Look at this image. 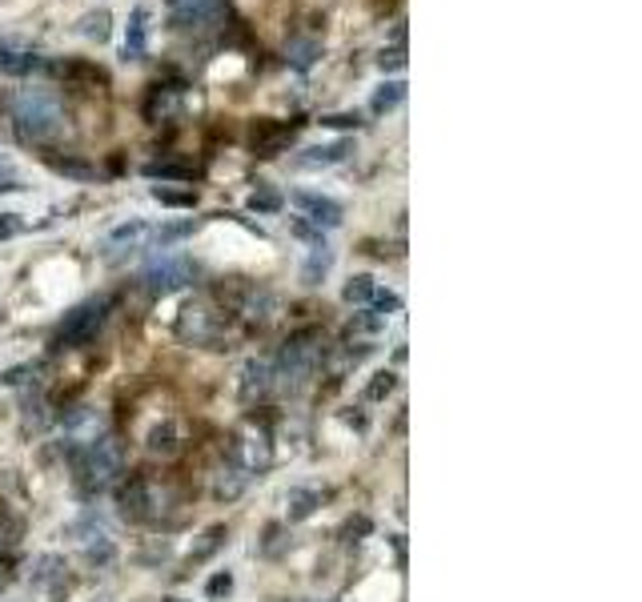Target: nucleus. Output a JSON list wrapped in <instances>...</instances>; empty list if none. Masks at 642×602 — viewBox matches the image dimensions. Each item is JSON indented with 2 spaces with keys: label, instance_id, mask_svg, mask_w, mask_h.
Segmentation results:
<instances>
[{
  "label": "nucleus",
  "instance_id": "1a4fd4ad",
  "mask_svg": "<svg viewBox=\"0 0 642 602\" xmlns=\"http://www.w3.org/2000/svg\"><path fill=\"white\" fill-rule=\"evenodd\" d=\"M165 502H169V490L165 486H157V482H133L125 494H121V506H125V514H133V518H161L165 514Z\"/></svg>",
  "mask_w": 642,
  "mask_h": 602
},
{
  "label": "nucleus",
  "instance_id": "72a5a7b5",
  "mask_svg": "<svg viewBox=\"0 0 642 602\" xmlns=\"http://www.w3.org/2000/svg\"><path fill=\"white\" fill-rule=\"evenodd\" d=\"M29 378H37V366H17V370L0 374V382H5V386H21V382H29Z\"/></svg>",
  "mask_w": 642,
  "mask_h": 602
},
{
  "label": "nucleus",
  "instance_id": "bb28decb",
  "mask_svg": "<svg viewBox=\"0 0 642 602\" xmlns=\"http://www.w3.org/2000/svg\"><path fill=\"white\" fill-rule=\"evenodd\" d=\"M145 177H153V181H189L193 177V169L189 165H169V161H153V165H145Z\"/></svg>",
  "mask_w": 642,
  "mask_h": 602
},
{
  "label": "nucleus",
  "instance_id": "dca6fc26",
  "mask_svg": "<svg viewBox=\"0 0 642 602\" xmlns=\"http://www.w3.org/2000/svg\"><path fill=\"white\" fill-rule=\"evenodd\" d=\"M65 574H69V566H65V558L61 554H41V558H33L29 562V586H37V590H57V586H65Z\"/></svg>",
  "mask_w": 642,
  "mask_h": 602
},
{
  "label": "nucleus",
  "instance_id": "f704fd0d",
  "mask_svg": "<svg viewBox=\"0 0 642 602\" xmlns=\"http://www.w3.org/2000/svg\"><path fill=\"white\" fill-rule=\"evenodd\" d=\"M205 590H209L213 598H221V594H229V590H233V574H213Z\"/></svg>",
  "mask_w": 642,
  "mask_h": 602
},
{
  "label": "nucleus",
  "instance_id": "aec40b11",
  "mask_svg": "<svg viewBox=\"0 0 642 602\" xmlns=\"http://www.w3.org/2000/svg\"><path fill=\"white\" fill-rule=\"evenodd\" d=\"M77 33H81L85 41H93V45H105V41L113 37V13H109V9H89V13H81Z\"/></svg>",
  "mask_w": 642,
  "mask_h": 602
},
{
  "label": "nucleus",
  "instance_id": "412c9836",
  "mask_svg": "<svg viewBox=\"0 0 642 602\" xmlns=\"http://www.w3.org/2000/svg\"><path fill=\"white\" fill-rule=\"evenodd\" d=\"M253 478H245L233 462H225L221 470H217V478H213V498H221V502H233V498H241L245 494V486H249Z\"/></svg>",
  "mask_w": 642,
  "mask_h": 602
},
{
  "label": "nucleus",
  "instance_id": "f8f14e48",
  "mask_svg": "<svg viewBox=\"0 0 642 602\" xmlns=\"http://www.w3.org/2000/svg\"><path fill=\"white\" fill-rule=\"evenodd\" d=\"M149 233H153V229H149V221H145V217H129V221H121V225L105 237V249H109L105 257H109V261H121V257L137 253V249L149 241Z\"/></svg>",
  "mask_w": 642,
  "mask_h": 602
},
{
  "label": "nucleus",
  "instance_id": "c756f323",
  "mask_svg": "<svg viewBox=\"0 0 642 602\" xmlns=\"http://www.w3.org/2000/svg\"><path fill=\"white\" fill-rule=\"evenodd\" d=\"M221 542H225V526H209V530L201 534V546H197L189 558H193V562H201V558H209V554H213Z\"/></svg>",
  "mask_w": 642,
  "mask_h": 602
},
{
  "label": "nucleus",
  "instance_id": "c85d7f7f",
  "mask_svg": "<svg viewBox=\"0 0 642 602\" xmlns=\"http://www.w3.org/2000/svg\"><path fill=\"white\" fill-rule=\"evenodd\" d=\"M85 558H89L93 566H109V562L117 558V546H113V538H109V534H101V538H93V542L85 546Z\"/></svg>",
  "mask_w": 642,
  "mask_h": 602
},
{
  "label": "nucleus",
  "instance_id": "f3484780",
  "mask_svg": "<svg viewBox=\"0 0 642 602\" xmlns=\"http://www.w3.org/2000/svg\"><path fill=\"white\" fill-rule=\"evenodd\" d=\"M293 133H297V125H257L253 129V149L261 157H277L293 141Z\"/></svg>",
  "mask_w": 642,
  "mask_h": 602
},
{
  "label": "nucleus",
  "instance_id": "9b49d317",
  "mask_svg": "<svg viewBox=\"0 0 642 602\" xmlns=\"http://www.w3.org/2000/svg\"><path fill=\"white\" fill-rule=\"evenodd\" d=\"M177 29H209L221 17V0H165Z\"/></svg>",
  "mask_w": 642,
  "mask_h": 602
},
{
  "label": "nucleus",
  "instance_id": "4c0bfd02",
  "mask_svg": "<svg viewBox=\"0 0 642 602\" xmlns=\"http://www.w3.org/2000/svg\"><path fill=\"white\" fill-rule=\"evenodd\" d=\"M321 125H330V129H350V125H354V129H358V117H346V113H342V117H326Z\"/></svg>",
  "mask_w": 642,
  "mask_h": 602
},
{
  "label": "nucleus",
  "instance_id": "2eb2a0df",
  "mask_svg": "<svg viewBox=\"0 0 642 602\" xmlns=\"http://www.w3.org/2000/svg\"><path fill=\"white\" fill-rule=\"evenodd\" d=\"M273 390V362L269 358H249L245 370H241V398L245 402H257Z\"/></svg>",
  "mask_w": 642,
  "mask_h": 602
},
{
  "label": "nucleus",
  "instance_id": "423d86ee",
  "mask_svg": "<svg viewBox=\"0 0 642 602\" xmlns=\"http://www.w3.org/2000/svg\"><path fill=\"white\" fill-rule=\"evenodd\" d=\"M109 306H113L109 297H93V301H81L77 310H69V314H65V322H61L57 338H61L65 346H85V342H89V338H93V334L101 330V322H105Z\"/></svg>",
  "mask_w": 642,
  "mask_h": 602
},
{
  "label": "nucleus",
  "instance_id": "393cba45",
  "mask_svg": "<svg viewBox=\"0 0 642 602\" xmlns=\"http://www.w3.org/2000/svg\"><path fill=\"white\" fill-rule=\"evenodd\" d=\"M285 57H289V65L293 69H313V61L321 57V45L317 41H289V49H285Z\"/></svg>",
  "mask_w": 642,
  "mask_h": 602
},
{
  "label": "nucleus",
  "instance_id": "e433bc0d",
  "mask_svg": "<svg viewBox=\"0 0 642 602\" xmlns=\"http://www.w3.org/2000/svg\"><path fill=\"white\" fill-rule=\"evenodd\" d=\"M249 205H253V209H277L281 201H277L273 193H253V201H249Z\"/></svg>",
  "mask_w": 642,
  "mask_h": 602
},
{
  "label": "nucleus",
  "instance_id": "4be33fe9",
  "mask_svg": "<svg viewBox=\"0 0 642 602\" xmlns=\"http://www.w3.org/2000/svg\"><path fill=\"white\" fill-rule=\"evenodd\" d=\"M177 426L173 422H161V426H153L149 430V442H145V450L153 454V458H173L177 454Z\"/></svg>",
  "mask_w": 642,
  "mask_h": 602
},
{
  "label": "nucleus",
  "instance_id": "9d476101",
  "mask_svg": "<svg viewBox=\"0 0 642 602\" xmlns=\"http://www.w3.org/2000/svg\"><path fill=\"white\" fill-rule=\"evenodd\" d=\"M37 69H45V57H41L29 41H21V37H0V73H5V77H29V73H37Z\"/></svg>",
  "mask_w": 642,
  "mask_h": 602
},
{
  "label": "nucleus",
  "instance_id": "b1692460",
  "mask_svg": "<svg viewBox=\"0 0 642 602\" xmlns=\"http://www.w3.org/2000/svg\"><path fill=\"white\" fill-rule=\"evenodd\" d=\"M374 293H378V281H374L370 273H358V277H350V281H346V289H342V297L350 301V306H370V301H374Z\"/></svg>",
  "mask_w": 642,
  "mask_h": 602
},
{
  "label": "nucleus",
  "instance_id": "58836bf2",
  "mask_svg": "<svg viewBox=\"0 0 642 602\" xmlns=\"http://www.w3.org/2000/svg\"><path fill=\"white\" fill-rule=\"evenodd\" d=\"M169 602H181V598H169Z\"/></svg>",
  "mask_w": 642,
  "mask_h": 602
},
{
  "label": "nucleus",
  "instance_id": "0eeeda50",
  "mask_svg": "<svg viewBox=\"0 0 642 602\" xmlns=\"http://www.w3.org/2000/svg\"><path fill=\"white\" fill-rule=\"evenodd\" d=\"M289 201H293V209H297L313 229H338V225H342V217H346V209H342L334 197L313 193V189H297Z\"/></svg>",
  "mask_w": 642,
  "mask_h": 602
},
{
  "label": "nucleus",
  "instance_id": "6ab92c4d",
  "mask_svg": "<svg viewBox=\"0 0 642 602\" xmlns=\"http://www.w3.org/2000/svg\"><path fill=\"white\" fill-rule=\"evenodd\" d=\"M330 265H334V249H330L326 241H313L305 265H301V281H305V285H321V277L330 273Z\"/></svg>",
  "mask_w": 642,
  "mask_h": 602
},
{
  "label": "nucleus",
  "instance_id": "ddd939ff",
  "mask_svg": "<svg viewBox=\"0 0 642 602\" xmlns=\"http://www.w3.org/2000/svg\"><path fill=\"white\" fill-rule=\"evenodd\" d=\"M145 53H149V9H145V5H137V9L129 13V25H125L121 61H125V65H133V61H141Z\"/></svg>",
  "mask_w": 642,
  "mask_h": 602
},
{
  "label": "nucleus",
  "instance_id": "cd10ccee",
  "mask_svg": "<svg viewBox=\"0 0 642 602\" xmlns=\"http://www.w3.org/2000/svg\"><path fill=\"white\" fill-rule=\"evenodd\" d=\"M153 197L161 205H173V209H193V189H169V185H153Z\"/></svg>",
  "mask_w": 642,
  "mask_h": 602
},
{
  "label": "nucleus",
  "instance_id": "f03ea898",
  "mask_svg": "<svg viewBox=\"0 0 642 602\" xmlns=\"http://www.w3.org/2000/svg\"><path fill=\"white\" fill-rule=\"evenodd\" d=\"M73 462H77V486H81V494H101V490L113 486L117 474L125 470V446H121L113 434H101L97 442L73 450Z\"/></svg>",
  "mask_w": 642,
  "mask_h": 602
},
{
  "label": "nucleus",
  "instance_id": "a211bd4d",
  "mask_svg": "<svg viewBox=\"0 0 642 602\" xmlns=\"http://www.w3.org/2000/svg\"><path fill=\"white\" fill-rule=\"evenodd\" d=\"M317 506H321V490H313V486H289V494H285V518H289V522H305Z\"/></svg>",
  "mask_w": 642,
  "mask_h": 602
},
{
  "label": "nucleus",
  "instance_id": "20e7f679",
  "mask_svg": "<svg viewBox=\"0 0 642 602\" xmlns=\"http://www.w3.org/2000/svg\"><path fill=\"white\" fill-rule=\"evenodd\" d=\"M229 462H233V466H237L245 478H257V474H265V470H269V462H273V442H269V430H265V426H257V422L241 426V430L233 434Z\"/></svg>",
  "mask_w": 642,
  "mask_h": 602
},
{
  "label": "nucleus",
  "instance_id": "a878e982",
  "mask_svg": "<svg viewBox=\"0 0 642 602\" xmlns=\"http://www.w3.org/2000/svg\"><path fill=\"white\" fill-rule=\"evenodd\" d=\"M193 229H197V221L189 217V221H169V225H161V229H153L149 237H153V241H157L161 249H169L173 241H181V237H189Z\"/></svg>",
  "mask_w": 642,
  "mask_h": 602
},
{
  "label": "nucleus",
  "instance_id": "2f4dec72",
  "mask_svg": "<svg viewBox=\"0 0 642 602\" xmlns=\"http://www.w3.org/2000/svg\"><path fill=\"white\" fill-rule=\"evenodd\" d=\"M29 225L21 221V213H5L0 217V241H9V237H21Z\"/></svg>",
  "mask_w": 642,
  "mask_h": 602
},
{
  "label": "nucleus",
  "instance_id": "7c9ffc66",
  "mask_svg": "<svg viewBox=\"0 0 642 602\" xmlns=\"http://www.w3.org/2000/svg\"><path fill=\"white\" fill-rule=\"evenodd\" d=\"M53 169L57 173H65V177H81V181H89L97 169L93 165H85V161H69V157H53Z\"/></svg>",
  "mask_w": 642,
  "mask_h": 602
},
{
  "label": "nucleus",
  "instance_id": "c9c22d12",
  "mask_svg": "<svg viewBox=\"0 0 642 602\" xmlns=\"http://www.w3.org/2000/svg\"><path fill=\"white\" fill-rule=\"evenodd\" d=\"M378 65H382V69H402V65H406V53H402V49H390V53H382Z\"/></svg>",
  "mask_w": 642,
  "mask_h": 602
},
{
  "label": "nucleus",
  "instance_id": "5701e85b",
  "mask_svg": "<svg viewBox=\"0 0 642 602\" xmlns=\"http://www.w3.org/2000/svg\"><path fill=\"white\" fill-rule=\"evenodd\" d=\"M402 101H406V81H382V85H378V93H374V101H370V109L382 117V113L398 109Z\"/></svg>",
  "mask_w": 642,
  "mask_h": 602
},
{
  "label": "nucleus",
  "instance_id": "f257e3e1",
  "mask_svg": "<svg viewBox=\"0 0 642 602\" xmlns=\"http://www.w3.org/2000/svg\"><path fill=\"white\" fill-rule=\"evenodd\" d=\"M13 121H17V133L21 141H53L65 125V109L57 101V93L49 89H25L17 101H13Z\"/></svg>",
  "mask_w": 642,
  "mask_h": 602
},
{
  "label": "nucleus",
  "instance_id": "a19ab883",
  "mask_svg": "<svg viewBox=\"0 0 642 602\" xmlns=\"http://www.w3.org/2000/svg\"><path fill=\"white\" fill-rule=\"evenodd\" d=\"M97 602H105V598H97Z\"/></svg>",
  "mask_w": 642,
  "mask_h": 602
},
{
  "label": "nucleus",
  "instance_id": "4468645a",
  "mask_svg": "<svg viewBox=\"0 0 642 602\" xmlns=\"http://www.w3.org/2000/svg\"><path fill=\"white\" fill-rule=\"evenodd\" d=\"M354 141H334V145H309L293 157V169H330V165H342L350 157Z\"/></svg>",
  "mask_w": 642,
  "mask_h": 602
},
{
  "label": "nucleus",
  "instance_id": "7ed1b4c3",
  "mask_svg": "<svg viewBox=\"0 0 642 602\" xmlns=\"http://www.w3.org/2000/svg\"><path fill=\"white\" fill-rule=\"evenodd\" d=\"M317 366H321V346H317V338H313V334H297V338H289V342L281 346V354H277V362H273V386L297 394V390H305V386L313 382Z\"/></svg>",
  "mask_w": 642,
  "mask_h": 602
},
{
  "label": "nucleus",
  "instance_id": "ea45409f",
  "mask_svg": "<svg viewBox=\"0 0 642 602\" xmlns=\"http://www.w3.org/2000/svg\"><path fill=\"white\" fill-rule=\"evenodd\" d=\"M0 586H5V578H0Z\"/></svg>",
  "mask_w": 642,
  "mask_h": 602
},
{
  "label": "nucleus",
  "instance_id": "6e6552de",
  "mask_svg": "<svg viewBox=\"0 0 642 602\" xmlns=\"http://www.w3.org/2000/svg\"><path fill=\"white\" fill-rule=\"evenodd\" d=\"M61 430H65L69 450H81V446H89V442H97V438L105 434V414H101L97 406H73V410L65 414Z\"/></svg>",
  "mask_w": 642,
  "mask_h": 602
},
{
  "label": "nucleus",
  "instance_id": "473e14b6",
  "mask_svg": "<svg viewBox=\"0 0 642 602\" xmlns=\"http://www.w3.org/2000/svg\"><path fill=\"white\" fill-rule=\"evenodd\" d=\"M394 386H398V378H394V374H378V378L370 382V390H366V398H370V402H378V398H386V394H390Z\"/></svg>",
  "mask_w": 642,
  "mask_h": 602
},
{
  "label": "nucleus",
  "instance_id": "39448f33",
  "mask_svg": "<svg viewBox=\"0 0 642 602\" xmlns=\"http://www.w3.org/2000/svg\"><path fill=\"white\" fill-rule=\"evenodd\" d=\"M141 285H145L153 297H169V293L193 285V261L181 257V253H157V257L141 269Z\"/></svg>",
  "mask_w": 642,
  "mask_h": 602
}]
</instances>
